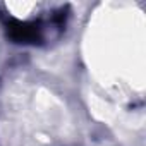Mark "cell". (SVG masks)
Segmentation results:
<instances>
[{"label":"cell","instance_id":"6da1fadb","mask_svg":"<svg viewBox=\"0 0 146 146\" xmlns=\"http://www.w3.org/2000/svg\"><path fill=\"white\" fill-rule=\"evenodd\" d=\"M7 28H9L11 38L16 40L17 43H35V41L40 40L38 26H35L31 23H21V21L11 19Z\"/></svg>","mask_w":146,"mask_h":146}]
</instances>
